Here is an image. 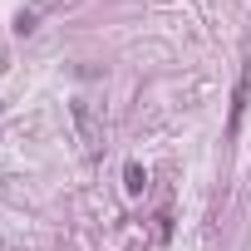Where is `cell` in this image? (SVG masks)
I'll list each match as a JSON object with an SVG mask.
<instances>
[{
  "label": "cell",
  "mask_w": 251,
  "mask_h": 251,
  "mask_svg": "<svg viewBox=\"0 0 251 251\" xmlns=\"http://www.w3.org/2000/svg\"><path fill=\"white\" fill-rule=\"evenodd\" d=\"M5 251H15V246H5Z\"/></svg>",
  "instance_id": "cell-4"
},
{
  "label": "cell",
  "mask_w": 251,
  "mask_h": 251,
  "mask_svg": "<svg viewBox=\"0 0 251 251\" xmlns=\"http://www.w3.org/2000/svg\"><path fill=\"white\" fill-rule=\"evenodd\" d=\"M123 187H128V192H143V187H148V173H143L138 163H128V168H123Z\"/></svg>",
  "instance_id": "cell-3"
},
{
  "label": "cell",
  "mask_w": 251,
  "mask_h": 251,
  "mask_svg": "<svg viewBox=\"0 0 251 251\" xmlns=\"http://www.w3.org/2000/svg\"><path fill=\"white\" fill-rule=\"evenodd\" d=\"M246 94H251V69H241V79H236V94H231V133L241 128V113H246Z\"/></svg>",
  "instance_id": "cell-2"
},
{
  "label": "cell",
  "mask_w": 251,
  "mask_h": 251,
  "mask_svg": "<svg viewBox=\"0 0 251 251\" xmlns=\"http://www.w3.org/2000/svg\"><path fill=\"white\" fill-rule=\"evenodd\" d=\"M74 123H79V133H84V143L99 153V143H103V128H99V118H94V108L84 103V99H74Z\"/></svg>",
  "instance_id": "cell-1"
}]
</instances>
